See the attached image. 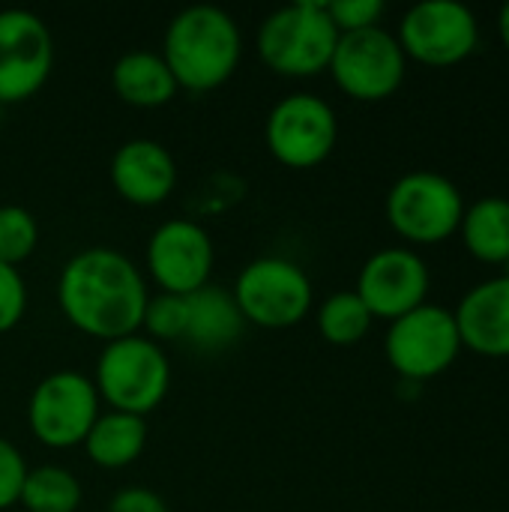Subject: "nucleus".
Segmentation results:
<instances>
[{"label":"nucleus","mask_w":509,"mask_h":512,"mask_svg":"<svg viewBox=\"0 0 509 512\" xmlns=\"http://www.w3.org/2000/svg\"><path fill=\"white\" fill-rule=\"evenodd\" d=\"M147 300L150 294L138 264L105 246L72 255L57 279V303L66 321L102 342L138 333Z\"/></svg>","instance_id":"f257e3e1"},{"label":"nucleus","mask_w":509,"mask_h":512,"mask_svg":"<svg viewBox=\"0 0 509 512\" xmlns=\"http://www.w3.org/2000/svg\"><path fill=\"white\" fill-rule=\"evenodd\" d=\"M243 33L237 21L210 3L180 9L165 27L162 60L168 63L177 87L207 93L222 87L240 66Z\"/></svg>","instance_id":"f03ea898"},{"label":"nucleus","mask_w":509,"mask_h":512,"mask_svg":"<svg viewBox=\"0 0 509 512\" xmlns=\"http://www.w3.org/2000/svg\"><path fill=\"white\" fill-rule=\"evenodd\" d=\"M339 36L342 33L324 3L300 0L261 21L255 48L270 72L285 78H312L330 69Z\"/></svg>","instance_id":"7ed1b4c3"},{"label":"nucleus","mask_w":509,"mask_h":512,"mask_svg":"<svg viewBox=\"0 0 509 512\" xmlns=\"http://www.w3.org/2000/svg\"><path fill=\"white\" fill-rule=\"evenodd\" d=\"M93 387L99 393V402H105L111 411L147 417L156 411L168 390H171V363L153 339L132 333L114 342H105Z\"/></svg>","instance_id":"20e7f679"},{"label":"nucleus","mask_w":509,"mask_h":512,"mask_svg":"<svg viewBox=\"0 0 509 512\" xmlns=\"http://www.w3.org/2000/svg\"><path fill=\"white\" fill-rule=\"evenodd\" d=\"M465 198L459 186L438 171H408L387 192L390 228L417 246L444 243L459 231Z\"/></svg>","instance_id":"39448f33"},{"label":"nucleus","mask_w":509,"mask_h":512,"mask_svg":"<svg viewBox=\"0 0 509 512\" xmlns=\"http://www.w3.org/2000/svg\"><path fill=\"white\" fill-rule=\"evenodd\" d=\"M234 300L246 318V324H258L267 330H285L300 324L312 312L315 288L309 273L282 255H264L249 261L237 282Z\"/></svg>","instance_id":"423d86ee"},{"label":"nucleus","mask_w":509,"mask_h":512,"mask_svg":"<svg viewBox=\"0 0 509 512\" xmlns=\"http://www.w3.org/2000/svg\"><path fill=\"white\" fill-rule=\"evenodd\" d=\"M462 351L456 315L438 303H423L414 312L390 321L384 354L402 381L423 384L447 372Z\"/></svg>","instance_id":"0eeeda50"},{"label":"nucleus","mask_w":509,"mask_h":512,"mask_svg":"<svg viewBox=\"0 0 509 512\" xmlns=\"http://www.w3.org/2000/svg\"><path fill=\"white\" fill-rule=\"evenodd\" d=\"M408 57L399 39L378 27L342 33L330 60V75L336 87L357 102H381L393 96L405 81Z\"/></svg>","instance_id":"6e6552de"},{"label":"nucleus","mask_w":509,"mask_h":512,"mask_svg":"<svg viewBox=\"0 0 509 512\" xmlns=\"http://www.w3.org/2000/svg\"><path fill=\"white\" fill-rule=\"evenodd\" d=\"M264 138L279 165L306 171L333 153L339 141V120L327 99L315 93H291L270 108Z\"/></svg>","instance_id":"1a4fd4ad"},{"label":"nucleus","mask_w":509,"mask_h":512,"mask_svg":"<svg viewBox=\"0 0 509 512\" xmlns=\"http://www.w3.org/2000/svg\"><path fill=\"white\" fill-rule=\"evenodd\" d=\"M99 414L102 411L93 378L66 369L45 375L33 387L27 402L30 432L51 450H69L75 444H84Z\"/></svg>","instance_id":"9d476101"},{"label":"nucleus","mask_w":509,"mask_h":512,"mask_svg":"<svg viewBox=\"0 0 509 512\" xmlns=\"http://www.w3.org/2000/svg\"><path fill=\"white\" fill-rule=\"evenodd\" d=\"M399 45L426 66H456L480 45V21L459 0H423L402 15Z\"/></svg>","instance_id":"9b49d317"},{"label":"nucleus","mask_w":509,"mask_h":512,"mask_svg":"<svg viewBox=\"0 0 509 512\" xmlns=\"http://www.w3.org/2000/svg\"><path fill=\"white\" fill-rule=\"evenodd\" d=\"M54 69V36L30 9H0V105L36 96Z\"/></svg>","instance_id":"f8f14e48"},{"label":"nucleus","mask_w":509,"mask_h":512,"mask_svg":"<svg viewBox=\"0 0 509 512\" xmlns=\"http://www.w3.org/2000/svg\"><path fill=\"white\" fill-rule=\"evenodd\" d=\"M213 258V240L195 219H168L147 240V273L159 294L189 297L210 285Z\"/></svg>","instance_id":"ddd939ff"},{"label":"nucleus","mask_w":509,"mask_h":512,"mask_svg":"<svg viewBox=\"0 0 509 512\" xmlns=\"http://www.w3.org/2000/svg\"><path fill=\"white\" fill-rule=\"evenodd\" d=\"M432 276L426 261L408 246H387L366 258L357 276V297L372 318L396 321L426 303Z\"/></svg>","instance_id":"4468645a"},{"label":"nucleus","mask_w":509,"mask_h":512,"mask_svg":"<svg viewBox=\"0 0 509 512\" xmlns=\"http://www.w3.org/2000/svg\"><path fill=\"white\" fill-rule=\"evenodd\" d=\"M111 186L135 207H156L177 186V162L171 150L153 138H132L111 156Z\"/></svg>","instance_id":"2eb2a0df"},{"label":"nucleus","mask_w":509,"mask_h":512,"mask_svg":"<svg viewBox=\"0 0 509 512\" xmlns=\"http://www.w3.org/2000/svg\"><path fill=\"white\" fill-rule=\"evenodd\" d=\"M462 348L483 357H509V276L474 285L453 309Z\"/></svg>","instance_id":"dca6fc26"},{"label":"nucleus","mask_w":509,"mask_h":512,"mask_svg":"<svg viewBox=\"0 0 509 512\" xmlns=\"http://www.w3.org/2000/svg\"><path fill=\"white\" fill-rule=\"evenodd\" d=\"M189 303V324L183 342L201 354H219L240 342L246 330V318L231 291L219 285H204L186 297Z\"/></svg>","instance_id":"f3484780"},{"label":"nucleus","mask_w":509,"mask_h":512,"mask_svg":"<svg viewBox=\"0 0 509 512\" xmlns=\"http://www.w3.org/2000/svg\"><path fill=\"white\" fill-rule=\"evenodd\" d=\"M111 87L114 93L135 108H159L177 96V81L156 51H126L111 66Z\"/></svg>","instance_id":"a211bd4d"},{"label":"nucleus","mask_w":509,"mask_h":512,"mask_svg":"<svg viewBox=\"0 0 509 512\" xmlns=\"http://www.w3.org/2000/svg\"><path fill=\"white\" fill-rule=\"evenodd\" d=\"M144 447H147V420L120 411L99 414L84 438L87 459L105 471L129 468L132 462L141 459Z\"/></svg>","instance_id":"6ab92c4d"},{"label":"nucleus","mask_w":509,"mask_h":512,"mask_svg":"<svg viewBox=\"0 0 509 512\" xmlns=\"http://www.w3.org/2000/svg\"><path fill=\"white\" fill-rule=\"evenodd\" d=\"M459 234L477 261L504 267L509 258V198L489 195L465 207Z\"/></svg>","instance_id":"aec40b11"},{"label":"nucleus","mask_w":509,"mask_h":512,"mask_svg":"<svg viewBox=\"0 0 509 512\" xmlns=\"http://www.w3.org/2000/svg\"><path fill=\"white\" fill-rule=\"evenodd\" d=\"M18 504L27 512H75L81 507V483L60 465L27 471Z\"/></svg>","instance_id":"412c9836"},{"label":"nucleus","mask_w":509,"mask_h":512,"mask_svg":"<svg viewBox=\"0 0 509 512\" xmlns=\"http://www.w3.org/2000/svg\"><path fill=\"white\" fill-rule=\"evenodd\" d=\"M372 312L366 309V303L357 297V291H339L330 294L321 306H318V330L330 345H357L369 327H372Z\"/></svg>","instance_id":"4be33fe9"},{"label":"nucleus","mask_w":509,"mask_h":512,"mask_svg":"<svg viewBox=\"0 0 509 512\" xmlns=\"http://www.w3.org/2000/svg\"><path fill=\"white\" fill-rule=\"evenodd\" d=\"M39 243V225L33 213L21 204L0 207V261L9 267L24 264Z\"/></svg>","instance_id":"5701e85b"},{"label":"nucleus","mask_w":509,"mask_h":512,"mask_svg":"<svg viewBox=\"0 0 509 512\" xmlns=\"http://www.w3.org/2000/svg\"><path fill=\"white\" fill-rule=\"evenodd\" d=\"M186 324H189V303H186V297H177V294H156V297L147 300L141 330H144L147 339H153L156 345H159V342H183Z\"/></svg>","instance_id":"b1692460"},{"label":"nucleus","mask_w":509,"mask_h":512,"mask_svg":"<svg viewBox=\"0 0 509 512\" xmlns=\"http://www.w3.org/2000/svg\"><path fill=\"white\" fill-rule=\"evenodd\" d=\"M324 6L339 33H357V30L378 27L387 12L384 0H330Z\"/></svg>","instance_id":"393cba45"},{"label":"nucleus","mask_w":509,"mask_h":512,"mask_svg":"<svg viewBox=\"0 0 509 512\" xmlns=\"http://www.w3.org/2000/svg\"><path fill=\"white\" fill-rule=\"evenodd\" d=\"M27 312V285L18 267L0 261V333H9Z\"/></svg>","instance_id":"a878e982"},{"label":"nucleus","mask_w":509,"mask_h":512,"mask_svg":"<svg viewBox=\"0 0 509 512\" xmlns=\"http://www.w3.org/2000/svg\"><path fill=\"white\" fill-rule=\"evenodd\" d=\"M27 480V462L15 444L0 438V510H9L21 498V486Z\"/></svg>","instance_id":"bb28decb"},{"label":"nucleus","mask_w":509,"mask_h":512,"mask_svg":"<svg viewBox=\"0 0 509 512\" xmlns=\"http://www.w3.org/2000/svg\"><path fill=\"white\" fill-rule=\"evenodd\" d=\"M108 512H171V510H168V504H165L156 492H150V489H144V486H129V489H120V492L111 498Z\"/></svg>","instance_id":"cd10ccee"},{"label":"nucleus","mask_w":509,"mask_h":512,"mask_svg":"<svg viewBox=\"0 0 509 512\" xmlns=\"http://www.w3.org/2000/svg\"><path fill=\"white\" fill-rule=\"evenodd\" d=\"M498 33H501V42L507 45L509 51V3H504V9L498 15Z\"/></svg>","instance_id":"c85d7f7f"},{"label":"nucleus","mask_w":509,"mask_h":512,"mask_svg":"<svg viewBox=\"0 0 509 512\" xmlns=\"http://www.w3.org/2000/svg\"><path fill=\"white\" fill-rule=\"evenodd\" d=\"M504 276H509V258H507V264H504Z\"/></svg>","instance_id":"c756f323"},{"label":"nucleus","mask_w":509,"mask_h":512,"mask_svg":"<svg viewBox=\"0 0 509 512\" xmlns=\"http://www.w3.org/2000/svg\"><path fill=\"white\" fill-rule=\"evenodd\" d=\"M0 120H3V105H0Z\"/></svg>","instance_id":"7c9ffc66"}]
</instances>
